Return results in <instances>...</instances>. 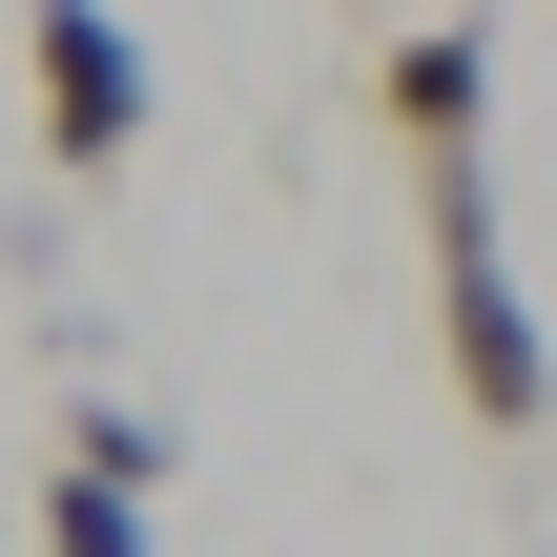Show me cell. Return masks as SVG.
<instances>
[{
	"label": "cell",
	"instance_id": "7a4b0ae2",
	"mask_svg": "<svg viewBox=\"0 0 557 557\" xmlns=\"http://www.w3.org/2000/svg\"><path fill=\"white\" fill-rule=\"evenodd\" d=\"M21 103H41V165H62V186H103V165L165 124V83H145V41H124V0H21Z\"/></svg>",
	"mask_w": 557,
	"mask_h": 557
},
{
	"label": "cell",
	"instance_id": "277c9868",
	"mask_svg": "<svg viewBox=\"0 0 557 557\" xmlns=\"http://www.w3.org/2000/svg\"><path fill=\"white\" fill-rule=\"evenodd\" d=\"M41 557H145V496L124 475H41Z\"/></svg>",
	"mask_w": 557,
	"mask_h": 557
},
{
	"label": "cell",
	"instance_id": "3957f363",
	"mask_svg": "<svg viewBox=\"0 0 557 557\" xmlns=\"http://www.w3.org/2000/svg\"><path fill=\"white\" fill-rule=\"evenodd\" d=\"M62 475H124V496H165V475H186V455H165V434H145V413H124V393H83V413H62Z\"/></svg>",
	"mask_w": 557,
	"mask_h": 557
},
{
	"label": "cell",
	"instance_id": "6da1fadb",
	"mask_svg": "<svg viewBox=\"0 0 557 557\" xmlns=\"http://www.w3.org/2000/svg\"><path fill=\"white\" fill-rule=\"evenodd\" d=\"M372 124L413 145V207H434V351H455V413L475 434H537L557 413V351L517 310V248H496V62L475 21H413L372 62Z\"/></svg>",
	"mask_w": 557,
	"mask_h": 557
}]
</instances>
